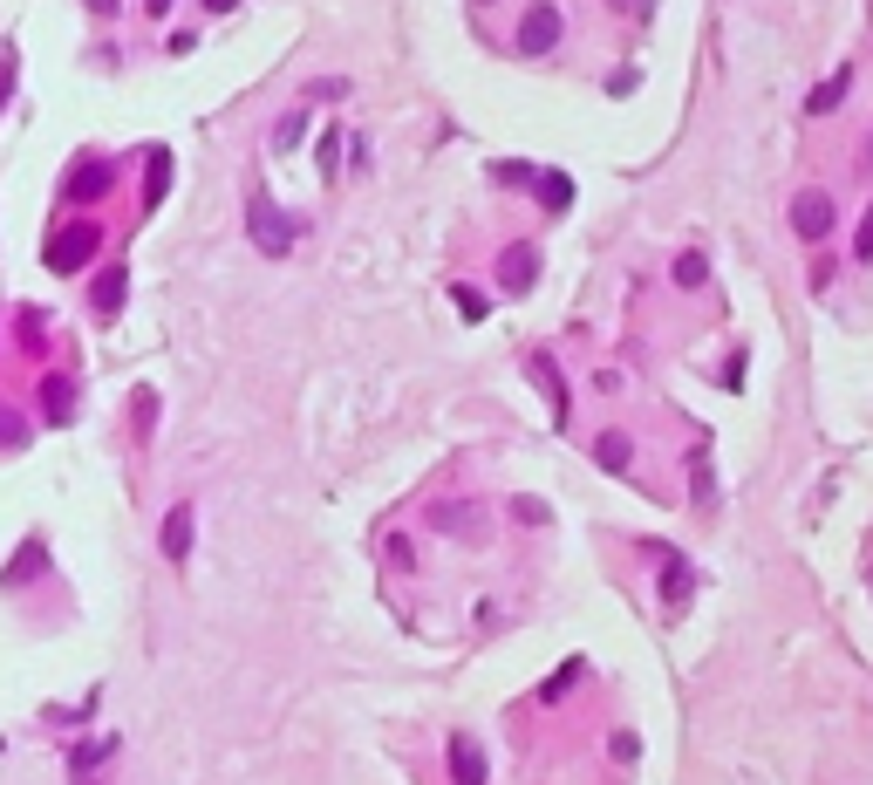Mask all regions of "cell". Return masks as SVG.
<instances>
[{"instance_id": "obj_1", "label": "cell", "mask_w": 873, "mask_h": 785, "mask_svg": "<svg viewBox=\"0 0 873 785\" xmlns=\"http://www.w3.org/2000/svg\"><path fill=\"white\" fill-rule=\"evenodd\" d=\"M246 233H253V246H260V253H287V246L301 239V226H294V219H287V212H280L266 192H253V198H246Z\"/></svg>"}, {"instance_id": "obj_2", "label": "cell", "mask_w": 873, "mask_h": 785, "mask_svg": "<svg viewBox=\"0 0 873 785\" xmlns=\"http://www.w3.org/2000/svg\"><path fill=\"white\" fill-rule=\"evenodd\" d=\"M96 246H103V233H96V226H69V233L48 239V267H55V274H76Z\"/></svg>"}, {"instance_id": "obj_3", "label": "cell", "mask_w": 873, "mask_h": 785, "mask_svg": "<svg viewBox=\"0 0 873 785\" xmlns=\"http://www.w3.org/2000/svg\"><path fill=\"white\" fill-rule=\"evenodd\" d=\"M792 233L798 239H826L833 233V198L826 192H798L792 198Z\"/></svg>"}, {"instance_id": "obj_4", "label": "cell", "mask_w": 873, "mask_h": 785, "mask_svg": "<svg viewBox=\"0 0 873 785\" xmlns=\"http://www.w3.org/2000/svg\"><path fill=\"white\" fill-rule=\"evenodd\" d=\"M532 280H539V246H505L498 287H505V294H532Z\"/></svg>"}, {"instance_id": "obj_5", "label": "cell", "mask_w": 873, "mask_h": 785, "mask_svg": "<svg viewBox=\"0 0 873 785\" xmlns=\"http://www.w3.org/2000/svg\"><path fill=\"white\" fill-rule=\"evenodd\" d=\"M553 41H560V7H532L519 21V55H546Z\"/></svg>"}, {"instance_id": "obj_6", "label": "cell", "mask_w": 873, "mask_h": 785, "mask_svg": "<svg viewBox=\"0 0 873 785\" xmlns=\"http://www.w3.org/2000/svg\"><path fill=\"white\" fill-rule=\"evenodd\" d=\"M191 526H198V519H191V506H171V519H164V560H171V567L191 553Z\"/></svg>"}, {"instance_id": "obj_7", "label": "cell", "mask_w": 873, "mask_h": 785, "mask_svg": "<svg viewBox=\"0 0 873 785\" xmlns=\"http://www.w3.org/2000/svg\"><path fill=\"white\" fill-rule=\"evenodd\" d=\"M451 779L457 785H485V751L471 738H451Z\"/></svg>"}, {"instance_id": "obj_8", "label": "cell", "mask_w": 873, "mask_h": 785, "mask_svg": "<svg viewBox=\"0 0 873 785\" xmlns=\"http://www.w3.org/2000/svg\"><path fill=\"white\" fill-rule=\"evenodd\" d=\"M123 287H130V274H123V260H116V267H103V274H96L89 308H96V314H116V308H123Z\"/></svg>"}, {"instance_id": "obj_9", "label": "cell", "mask_w": 873, "mask_h": 785, "mask_svg": "<svg viewBox=\"0 0 873 785\" xmlns=\"http://www.w3.org/2000/svg\"><path fill=\"white\" fill-rule=\"evenodd\" d=\"M41 410H48V424H69V410H76V383H69V376H48V383H41Z\"/></svg>"}, {"instance_id": "obj_10", "label": "cell", "mask_w": 873, "mask_h": 785, "mask_svg": "<svg viewBox=\"0 0 873 785\" xmlns=\"http://www.w3.org/2000/svg\"><path fill=\"white\" fill-rule=\"evenodd\" d=\"M532 192H539V205H546V212H567V205H573V178H567V171H553V178H546V171H532Z\"/></svg>"}, {"instance_id": "obj_11", "label": "cell", "mask_w": 873, "mask_h": 785, "mask_svg": "<svg viewBox=\"0 0 873 785\" xmlns=\"http://www.w3.org/2000/svg\"><path fill=\"white\" fill-rule=\"evenodd\" d=\"M628 458H635V444H628V431H601V437H594V465H608V471H628Z\"/></svg>"}, {"instance_id": "obj_12", "label": "cell", "mask_w": 873, "mask_h": 785, "mask_svg": "<svg viewBox=\"0 0 873 785\" xmlns=\"http://www.w3.org/2000/svg\"><path fill=\"white\" fill-rule=\"evenodd\" d=\"M96 192H110V164H103V157H96V164H76V178H69V198H96Z\"/></svg>"}, {"instance_id": "obj_13", "label": "cell", "mask_w": 873, "mask_h": 785, "mask_svg": "<svg viewBox=\"0 0 873 785\" xmlns=\"http://www.w3.org/2000/svg\"><path fill=\"white\" fill-rule=\"evenodd\" d=\"M164 192H171V151H151V164H144V205H157Z\"/></svg>"}, {"instance_id": "obj_14", "label": "cell", "mask_w": 873, "mask_h": 785, "mask_svg": "<svg viewBox=\"0 0 873 785\" xmlns=\"http://www.w3.org/2000/svg\"><path fill=\"white\" fill-rule=\"evenodd\" d=\"M532 376H539V390L553 396V417H560V424H567V390H560V369H553V362H546V355H539V362H532Z\"/></svg>"}, {"instance_id": "obj_15", "label": "cell", "mask_w": 873, "mask_h": 785, "mask_svg": "<svg viewBox=\"0 0 873 785\" xmlns=\"http://www.w3.org/2000/svg\"><path fill=\"white\" fill-rule=\"evenodd\" d=\"M846 89H853V69H839L826 89H812V117H819V110H839V96H846Z\"/></svg>"}, {"instance_id": "obj_16", "label": "cell", "mask_w": 873, "mask_h": 785, "mask_svg": "<svg viewBox=\"0 0 873 785\" xmlns=\"http://www.w3.org/2000/svg\"><path fill=\"white\" fill-rule=\"evenodd\" d=\"M669 274H676V287H703V280H710V260H703V253H683Z\"/></svg>"}, {"instance_id": "obj_17", "label": "cell", "mask_w": 873, "mask_h": 785, "mask_svg": "<svg viewBox=\"0 0 873 785\" xmlns=\"http://www.w3.org/2000/svg\"><path fill=\"white\" fill-rule=\"evenodd\" d=\"M457 308H464V321H485V294H478V287H457Z\"/></svg>"}, {"instance_id": "obj_18", "label": "cell", "mask_w": 873, "mask_h": 785, "mask_svg": "<svg viewBox=\"0 0 873 785\" xmlns=\"http://www.w3.org/2000/svg\"><path fill=\"white\" fill-rule=\"evenodd\" d=\"M110 738H96V745H76V772H82V765H103V758H110Z\"/></svg>"}, {"instance_id": "obj_19", "label": "cell", "mask_w": 873, "mask_h": 785, "mask_svg": "<svg viewBox=\"0 0 873 785\" xmlns=\"http://www.w3.org/2000/svg\"><path fill=\"white\" fill-rule=\"evenodd\" d=\"M492 185H532L526 164H492Z\"/></svg>"}, {"instance_id": "obj_20", "label": "cell", "mask_w": 873, "mask_h": 785, "mask_svg": "<svg viewBox=\"0 0 873 785\" xmlns=\"http://www.w3.org/2000/svg\"><path fill=\"white\" fill-rule=\"evenodd\" d=\"M301 130H307V117H301V110H287V117H280V130H273V137H280V144H294Z\"/></svg>"}, {"instance_id": "obj_21", "label": "cell", "mask_w": 873, "mask_h": 785, "mask_svg": "<svg viewBox=\"0 0 873 785\" xmlns=\"http://www.w3.org/2000/svg\"><path fill=\"white\" fill-rule=\"evenodd\" d=\"M342 137H321V178H335V164H342V151H335Z\"/></svg>"}, {"instance_id": "obj_22", "label": "cell", "mask_w": 873, "mask_h": 785, "mask_svg": "<svg viewBox=\"0 0 873 785\" xmlns=\"http://www.w3.org/2000/svg\"><path fill=\"white\" fill-rule=\"evenodd\" d=\"M512 512H519L526 526H539V519H546V506H539V499H512Z\"/></svg>"}, {"instance_id": "obj_23", "label": "cell", "mask_w": 873, "mask_h": 785, "mask_svg": "<svg viewBox=\"0 0 873 785\" xmlns=\"http://www.w3.org/2000/svg\"><path fill=\"white\" fill-rule=\"evenodd\" d=\"M853 253H860V260H873V212L860 219V239H853Z\"/></svg>"}, {"instance_id": "obj_24", "label": "cell", "mask_w": 873, "mask_h": 785, "mask_svg": "<svg viewBox=\"0 0 873 785\" xmlns=\"http://www.w3.org/2000/svg\"><path fill=\"white\" fill-rule=\"evenodd\" d=\"M0 444H21V424H14V410L0 403Z\"/></svg>"}, {"instance_id": "obj_25", "label": "cell", "mask_w": 873, "mask_h": 785, "mask_svg": "<svg viewBox=\"0 0 873 785\" xmlns=\"http://www.w3.org/2000/svg\"><path fill=\"white\" fill-rule=\"evenodd\" d=\"M205 7H212V14H232V7H239V0H205Z\"/></svg>"}, {"instance_id": "obj_26", "label": "cell", "mask_w": 873, "mask_h": 785, "mask_svg": "<svg viewBox=\"0 0 873 785\" xmlns=\"http://www.w3.org/2000/svg\"><path fill=\"white\" fill-rule=\"evenodd\" d=\"M164 7H171V0H151V14H164Z\"/></svg>"}]
</instances>
